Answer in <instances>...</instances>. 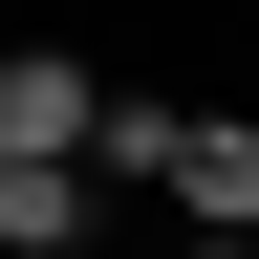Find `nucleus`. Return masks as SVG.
Instances as JSON below:
<instances>
[{
	"instance_id": "4",
	"label": "nucleus",
	"mask_w": 259,
	"mask_h": 259,
	"mask_svg": "<svg viewBox=\"0 0 259 259\" xmlns=\"http://www.w3.org/2000/svg\"><path fill=\"white\" fill-rule=\"evenodd\" d=\"M194 259H259V238H194Z\"/></svg>"
},
{
	"instance_id": "2",
	"label": "nucleus",
	"mask_w": 259,
	"mask_h": 259,
	"mask_svg": "<svg viewBox=\"0 0 259 259\" xmlns=\"http://www.w3.org/2000/svg\"><path fill=\"white\" fill-rule=\"evenodd\" d=\"M194 238H259V108H173V173H151Z\"/></svg>"
},
{
	"instance_id": "3",
	"label": "nucleus",
	"mask_w": 259,
	"mask_h": 259,
	"mask_svg": "<svg viewBox=\"0 0 259 259\" xmlns=\"http://www.w3.org/2000/svg\"><path fill=\"white\" fill-rule=\"evenodd\" d=\"M108 238V173H0V259H87Z\"/></svg>"
},
{
	"instance_id": "1",
	"label": "nucleus",
	"mask_w": 259,
	"mask_h": 259,
	"mask_svg": "<svg viewBox=\"0 0 259 259\" xmlns=\"http://www.w3.org/2000/svg\"><path fill=\"white\" fill-rule=\"evenodd\" d=\"M108 65H65V44H0V173H108Z\"/></svg>"
}]
</instances>
